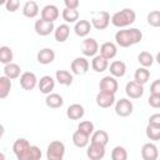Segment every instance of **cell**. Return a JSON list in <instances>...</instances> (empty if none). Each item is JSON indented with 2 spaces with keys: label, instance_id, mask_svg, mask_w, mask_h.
Instances as JSON below:
<instances>
[{
  "label": "cell",
  "instance_id": "60d3db41",
  "mask_svg": "<svg viewBox=\"0 0 160 160\" xmlns=\"http://www.w3.org/2000/svg\"><path fill=\"white\" fill-rule=\"evenodd\" d=\"M20 6V2L18 0H6L5 2V8L9 12H15Z\"/></svg>",
  "mask_w": 160,
  "mask_h": 160
},
{
  "label": "cell",
  "instance_id": "4dcf8cb0",
  "mask_svg": "<svg viewBox=\"0 0 160 160\" xmlns=\"http://www.w3.org/2000/svg\"><path fill=\"white\" fill-rule=\"evenodd\" d=\"M90 139V136H88V135H85L84 132H81V131H79V130H76L74 134H72V142H74V145L76 146V148H85V146H88V144H89V140Z\"/></svg>",
  "mask_w": 160,
  "mask_h": 160
},
{
  "label": "cell",
  "instance_id": "7dc6e473",
  "mask_svg": "<svg viewBox=\"0 0 160 160\" xmlns=\"http://www.w3.org/2000/svg\"><path fill=\"white\" fill-rule=\"evenodd\" d=\"M0 160H6V159H5V155H4L2 152H0Z\"/></svg>",
  "mask_w": 160,
  "mask_h": 160
},
{
  "label": "cell",
  "instance_id": "4fadbf2b",
  "mask_svg": "<svg viewBox=\"0 0 160 160\" xmlns=\"http://www.w3.org/2000/svg\"><path fill=\"white\" fill-rule=\"evenodd\" d=\"M125 92L130 99H140L144 95V86L132 81H129L125 86Z\"/></svg>",
  "mask_w": 160,
  "mask_h": 160
},
{
  "label": "cell",
  "instance_id": "f546056e",
  "mask_svg": "<svg viewBox=\"0 0 160 160\" xmlns=\"http://www.w3.org/2000/svg\"><path fill=\"white\" fill-rule=\"evenodd\" d=\"M150 79V71L146 68H139L136 69L135 74H134V81L140 84V85H145Z\"/></svg>",
  "mask_w": 160,
  "mask_h": 160
},
{
  "label": "cell",
  "instance_id": "8992f818",
  "mask_svg": "<svg viewBox=\"0 0 160 160\" xmlns=\"http://www.w3.org/2000/svg\"><path fill=\"white\" fill-rule=\"evenodd\" d=\"M132 109H134L132 102L129 99H125V98L118 100L116 104H115V112H116L118 116H121V118H126V116L131 115Z\"/></svg>",
  "mask_w": 160,
  "mask_h": 160
},
{
  "label": "cell",
  "instance_id": "d590c367",
  "mask_svg": "<svg viewBox=\"0 0 160 160\" xmlns=\"http://www.w3.org/2000/svg\"><path fill=\"white\" fill-rule=\"evenodd\" d=\"M111 160H128V151L124 146H115L111 151Z\"/></svg>",
  "mask_w": 160,
  "mask_h": 160
},
{
  "label": "cell",
  "instance_id": "836d02e7",
  "mask_svg": "<svg viewBox=\"0 0 160 160\" xmlns=\"http://www.w3.org/2000/svg\"><path fill=\"white\" fill-rule=\"evenodd\" d=\"M12 50L9 46H0V62L8 65L12 62Z\"/></svg>",
  "mask_w": 160,
  "mask_h": 160
},
{
  "label": "cell",
  "instance_id": "f6af8a7d",
  "mask_svg": "<svg viewBox=\"0 0 160 160\" xmlns=\"http://www.w3.org/2000/svg\"><path fill=\"white\" fill-rule=\"evenodd\" d=\"M65 9H70V10H76L79 6V0H65Z\"/></svg>",
  "mask_w": 160,
  "mask_h": 160
},
{
  "label": "cell",
  "instance_id": "83f0119b",
  "mask_svg": "<svg viewBox=\"0 0 160 160\" xmlns=\"http://www.w3.org/2000/svg\"><path fill=\"white\" fill-rule=\"evenodd\" d=\"M20 72H21V69L15 62H10V64H8V65L4 66V74L10 80H14V79L20 78Z\"/></svg>",
  "mask_w": 160,
  "mask_h": 160
},
{
  "label": "cell",
  "instance_id": "8d00e7d4",
  "mask_svg": "<svg viewBox=\"0 0 160 160\" xmlns=\"http://www.w3.org/2000/svg\"><path fill=\"white\" fill-rule=\"evenodd\" d=\"M78 130L81 131V132H84L85 135L90 136L94 132V124L91 121H89V120H84V121H81L78 125Z\"/></svg>",
  "mask_w": 160,
  "mask_h": 160
},
{
  "label": "cell",
  "instance_id": "ee69618b",
  "mask_svg": "<svg viewBox=\"0 0 160 160\" xmlns=\"http://www.w3.org/2000/svg\"><path fill=\"white\" fill-rule=\"evenodd\" d=\"M148 125L160 128V114H152V115L149 118V122H148Z\"/></svg>",
  "mask_w": 160,
  "mask_h": 160
},
{
  "label": "cell",
  "instance_id": "f35d334b",
  "mask_svg": "<svg viewBox=\"0 0 160 160\" xmlns=\"http://www.w3.org/2000/svg\"><path fill=\"white\" fill-rule=\"evenodd\" d=\"M145 132H146V136L152 141H158L160 139V128H158V126L148 125Z\"/></svg>",
  "mask_w": 160,
  "mask_h": 160
},
{
  "label": "cell",
  "instance_id": "52a82bcc",
  "mask_svg": "<svg viewBox=\"0 0 160 160\" xmlns=\"http://www.w3.org/2000/svg\"><path fill=\"white\" fill-rule=\"evenodd\" d=\"M99 89H100V91H106V92H110V94L115 95L118 89H119L118 80L115 78H112L111 75L104 76L99 82Z\"/></svg>",
  "mask_w": 160,
  "mask_h": 160
},
{
  "label": "cell",
  "instance_id": "603a6c76",
  "mask_svg": "<svg viewBox=\"0 0 160 160\" xmlns=\"http://www.w3.org/2000/svg\"><path fill=\"white\" fill-rule=\"evenodd\" d=\"M70 35V28L68 24H60L58 28H55L54 30V36H55V40L58 42H64L68 40Z\"/></svg>",
  "mask_w": 160,
  "mask_h": 160
},
{
  "label": "cell",
  "instance_id": "3957f363",
  "mask_svg": "<svg viewBox=\"0 0 160 160\" xmlns=\"http://www.w3.org/2000/svg\"><path fill=\"white\" fill-rule=\"evenodd\" d=\"M65 155V145L60 140H54L48 145L46 159L48 160H62Z\"/></svg>",
  "mask_w": 160,
  "mask_h": 160
},
{
  "label": "cell",
  "instance_id": "bcb514c9",
  "mask_svg": "<svg viewBox=\"0 0 160 160\" xmlns=\"http://www.w3.org/2000/svg\"><path fill=\"white\" fill-rule=\"evenodd\" d=\"M4 132H5V129H4V126L0 124V139L4 136Z\"/></svg>",
  "mask_w": 160,
  "mask_h": 160
},
{
  "label": "cell",
  "instance_id": "ffe728a7",
  "mask_svg": "<svg viewBox=\"0 0 160 160\" xmlns=\"http://www.w3.org/2000/svg\"><path fill=\"white\" fill-rule=\"evenodd\" d=\"M36 59L40 64L42 65H48V64H51L54 60H55V52L52 49H49V48H44L41 49L38 55H36Z\"/></svg>",
  "mask_w": 160,
  "mask_h": 160
},
{
  "label": "cell",
  "instance_id": "d4e9b609",
  "mask_svg": "<svg viewBox=\"0 0 160 160\" xmlns=\"http://www.w3.org/2000/svg\"><path fill=\"white\" fill-rule=\"evenodd\" d=\"M39 14V6L35 1L30 0V1H26L22 6V15L25 18H29V19H34L36 18Z\"/></svg>",
  "mask_w": 160,
  "mask_h": 160
},
{
  "label": "cell",
  "instance_id": "44dd1931",
  "mask_svg": "<svg viewBox=\"0 0 160 160\" xmlns=\"http://www.w3.org/2000/svg\"><path fill=\"white\" fill-rule=\"evenodd\" d=\"M109 71H110L112 78H122L126 72V65L121 60H115L110 64Z\"/></svg>",
  "mask_w": 160,
  "mask_h": 160
},
{
  "label": "cell",
  "instance_id": "9c48e42d",
  "mask_svg": "<svg viewBox=\"0 0 160 160\" xmlns=\"http://www.w3.org/2000/svg\"><path fill=\"white\" fill-rule=\"evenodd\" d=\"M38 85V79L36 75L31 71H25L20 75V86L24 90H34L35 86Z\"/></svg>",
  "mask_w": 160,
  "mask_h": 160
},
{
  "label": "cell",
  "instance_id": "d6a6232c",
  "mask_svg": "<svg viewBox=\"0 0 160 160\" xmlns=\"http://www.w3.org/2000/svg\"><path fill=\"white\" fill-rule=\"evenodd\" d=\"M138 61L141 65V68H150L154 64V56L148 51H141L138 55Z\"/></svg>",
  "mask_w": 160,
  "mask_h": 160
},
{
  "label": "cell",
  "instance_id": "4316f807",
  "mask_svg": "<svg viewBox=\"0 0 160 160\" xmlns=\"http://www.w3.org/2000/svg\"><path fill=\"white\" fill-rule=\"evenodd\" d=\"M55 79L58 80V82L60 85H64V86H70L72 84V80H74V76L70 71L68 70H56L55 72Z\"/></svg>",
  "mask_w": 160,
  "mask_h": 160
},
{
  "label": "cell",
  "instance_id": "2e32d148",
  "mask_svg": "<svg viewBox=\"0 0 160 160\" xmlns=\"http://www.w3.org/2000/svg\"><path fill=\"white\" fill-rule=\"evenodd\" d=\"M59 14L60 12H59V9L56 5L48 4L41 10V19L45 21H49V22H54L59 18Z\"/></svg>",
  "mask_w": 160,
  "mask_h": 160
},
{
  "label": "cell",
  "instance_id": "ac0fdd59",
  "mask_svg": "<svg viewBox=\"0 0 160 160\" xmlns=\"http://www.w3.org/2000/svg\"><path fill=\"white\" fill-rule=\"evenodd\" d=\"M118 54V48L114 42L111 41H106L104 44H101L100 46V55L102 58H105L106 60H110V59H114Z\"/></svg>",
  "mask_w": 160,
  "mask_h": 160
},
{
  "label": "cell",
  "instance_id": "30bf717a",
  "mask_svg": "<svg viewBox=\"0 0 160 160\" xmlns=\"http://www.w3.org/2000/svg\"><path fill=\"white\" fill-rule=\"evenodd\" d=\"M34 29H35V32L38 35H40V36H48V35H50L55 30V26H54V22L45 21V20H42L40 18L39 20L35 21Z\"/></svg>",
  "mask_w": 160,
  "mask_h": 160
},
{
  "label": "cell",
  "instance_id": "7bdbcfd3",
  "mask_svg": "<svg viewBox=\"0 0 160 160\" xmlns=\"http://www.w3.org/2000/svg\"><path fill=\"white\" fill-rule=\"evenodd\" d=\"M150 95H160V79H156L150 85Z\"/></svg>",
  "mask_w": 160,
  "mask_h": 160
},
{
  "label": "cell",
  "instance_id": "7a4b0ae2",
  "mask_svg": "<svg viewBox=\"0 0 160 160\" xmlns=\"http://www.w3.org/2000/svg\"><path fill=\"white\" fill-rule=\"evenodd\" d=\"M136 19V14L132 9H129V8H125L120 11H116L111 18H110V21L111 24L115 26V28H126V26H130L131 24H134Z\"/></svg>",
  "mask_w": 160,
  "mask_h": 160
},
{
  "label": "cell",
  "instance_id": "277c9868",
  "mask_svg": "<svg viewBox=\"0 0 160 160\" xmlns=\"http://www.w3.org/2000/svg\"><path fill=\"white\" fill-rule=\"evenodd\" d=\"M110 24V14L108 11H92L91 12V26L96 30H104Z\"/></svg>",
  "mask_w": 160,
  "mask_h": 160
},
{
  "label": "cell",
  "instance_id": "7402d4cb",
  "mask_svg": "<svg viewBox=\"0 0 160 160\" xmlns=\"http://www.w3.org/2000/svg\"><path fill=\"white\" fill-rule=\"evenodd\" d=\"M91 28H92V26H91L90 21H88V20H78V21L75 22L74 31H75V34H76L78 36L85 38V36L89 35Z\"/></svg>",
  "mask_w": 160,
  "mask_h": 160
},
{
  "label": "cell",
  "instance_id": "f1b7e54d",
  "mask_svg": "<svg viewBox=\"0 0 160 160\" xmlns=\"http://www.w3.org/2000/svg\"><path fill=\"white\" fill-rule=\"evenodd\" d=\"M90 142L106 146V144L109 142V134H108L105 130H96V131H94V132L91 134Z\"/></svg>",
  "mask_w": 160,
  "mask_h": 160
},
{
  "label": "cell",
  "instance_id": "1f68e13d",
  "mask_svg": "<svg viewBox=\"0 0 160 160\" xmlns=\"http://www.w3.org/2000/svg\"><path fill=\"white\" fill-rule=\"evenodd\" d=\"M11 80L8 79L5 75L0 76V99H5L9 96L10 90H11Z\"/></svg>",
  "mask_w": 160,
  "mask_h": 160
},
{
  "label": "cell",
  "instance_id": "5b68a950",
  "mask_svg": "<svg viewBox=\"0 0 160 160\" xmlns=\"http://www.w3.org/2000/svg\"><path fill=\"white\" fill-rule=\"evenodd\" d=\"M41 150L36 145H29L22 151H20L16 156L18 160H40L41 159Z\"/></svg>",
  "mask_w": 160,
  "mask_h": 160
},
{
  "label": "cell",
  "instance_id": "8fae6325",
  "mask_svg": "<svg viewBox=\"0 0 160 160\" xmlns=\"http://www.w3.org/2000/svg\"><path fill=\"white\" fill-rule=\"evenodd\" d=\"M89 61L85 59V58H75L72 61H71V71L72 74L75 75H85L89 70Z\"/></svg>",
  "mask_w": 160,
  "mask_h": 160
},
{
  "label": "cell",
  "instance_id": "e575fe53",
  "mask_svg": "<svg viewBox=\"0 0 160 160\" xmlns=\"http://www.w3.org/2000/svg\"><path fill=\"white\" fill-rule=\"evenodd\" d=\"M61 16L62 19L69 22V24H72V22H76L79 20V11L78 10H70V9H64L62 12H61Z\"/></svg>",
  "mask_w": 160,
  "mask_h": 160
},
{
  "label": "cell",
  "instance_id": "7c38bea8",
  "mask_svg": "<svg viewBox=\"0 0 160 160\" xmlns=\"http://www.w3.org/2000/svg\"><path fill=\"white\" fill-rule=\"evenodd\" d=\"M95 100H96L98 106H100L102 109H108L115 104V95L106 92V91H99Z\"/></svg>",
  "mask_w": 160,
  "mask_h": 160
},
{
  "label": "cell",
  "instance_id": "6da1fadb",
  "mask_svg": "<svg viewBox=\"0 0 160 160\" xmlns=\"http://www.w3.org/2000/svg\"><path fill=\"white\" fill-rule=\"evenodd\" d=\"M142 40V32L136 28L122 29L115 34V41L121 48H130Z\"/></svg>",
  "mask_w": 160,
  "mask_h": 160
},
{
  "label": "cell",
  "instance_id": "ab89813d",
  "mask_svg": "<svg viewBox=\"0 0 160 160\" xmlns=\"http://www.w3.org/2000/svg\"><path fill=\"white\" fill-rule=\"evenodd\" d=\"M30 144H29V141L26 140V139H24V138H19L18 140H15V142H14V145H12V151H14V154L15 155H18L20 151H22L26 146H29Z\"/></svg>",
  "mask_w": 160,
  "mask_h": 160
},
{
  "label": "cell",
  "instance_id": "74e56055",
  "mask_svg": "<svg viewBox=\"0 0 160 160\" xmlns=\"http://www.w3.org/2000/svg\"><path fill=\"white\" fill-rule=\"evenodd\" d=\"M148 24L154 28L160 26V11L159 10H154L148 14Z\"/></svg>",
  "mask_w": 160,
  "mask_h": 160
},
{
  "label": "cell",
  "instance_id": "cb8c5ba5",
  "mask_svg": "<svg viewBox=\"0 0 160 160\" xmlns=\"http://www.w3.org/2000/svg\"><path fill=\"white\" fill-rule=\"evenodd\" d=\"M45 104L48 108L50 109H58V108H61L62 104H64V99L60 94H56V92H51L49 95H46L45 98Z\"/></svg>",
  "mask_w": 160,
  "mask_h": 160
},
{
  "label": "cell",
  "instance_id": "e0dca14e",
  "mask_svg": "<svg viewBox=\"0 0 160 160\" xmlns=\"http://www.w3.org/2000/svg\"><path fill=\"white\" fill-rule=\"evenodd\" d=\"M38 86H39L40 92H42L45 95H49V94H51V91L55 88V80L50 75H44L38 81Z\"/></svg>",
  "mask_w": 160,
  "mask_h": 160
},
{
  "label": "cell",
  "instance_id": "9a60e30c",
  "mask_svg": "<svg viewBox=\"0 0 160 160\" xmlns=\"http://www.w3.org/2000/svg\"><path fill=\"white\" fill-rule=\"evenodd\" d=\"M141 158L142 160H158L159 150L158 146L152 142H146L141 148Z\"/></svg>",
  "mask_w": 160,
  "mask_h": 160
},
{
  "label": "cell",
  "instance_id": "ba28073f",
  "mask_svg": "<svg viewBox=\"0 0 160 160\" xmlns=\"http://www.w3.org/2000/svg\"><path fill=\"white\" fill-rule=\"evenodd\" d=\"M99 51V44L94 38H86L81 42V52L84 56H95Z\"/></svg>",
  "mask_w": 160,
  "mask_h": 160
},
{
  "label": "cell",
  "instance_id": "c3c4849f",
  "mask_svg": "<svg viewBox=\"0 0 160 160\" xmlns=\"http://www.w3.org/2000/svg\"><path fill=\"white\" fill-rule=\"evenodd\" d=\"M5 2H6L5 0H0V5H5Z\"/></svg>",
  "mask_w": 160,
  "mask_h": 160
},
{
  "label": "cell",
  "instance_id": "b9f144b4",
  "mask_svg": "<svg viewBox=\"0 0 160 160\" xmlns=\"http://www.w3.org/2000/svg\"><path fill=\"white\" fill-rule=\"evenodd\" d=\"M148 102L151 108L159 109L160 108V95H150L148 99Z\"/></svg>",
  "mask_w": 160,
  "mask_h": 160
},
{
  "label": "cell",
  "instance_id": "484cf974",
  "mask_svg": "<svg viewBox=\"0 0 160 160\" xmlns=\"http://www.w3.org/2000/svg\"><path fill=\"white\" fill-rule=\"evenodd\" d=\"M91 68L96 72H102L109 68V60H106L101 55H95L91 60Z\"/></svg>",
  "mask_w": 160,
  "mask_h": 160
},
{
  "label": "cell",
  "instance_id": "d6986e66",
  "mask_svg": "<svg viewBox=\"0 0 160 160\" xmlns=\"http://www.w3.org/2000/svg\"><path fill=\"white\" fill-rule=\"evenodd\" d=\"M85 115V109L80 104H71L66 109V116L70 120H80Z\"/></svg>",
  "mask_w": 160,
  "mask_h": 160
},
{
  "label": "cell",
  "instance_id": "5bb4252c",
  "mask_svg": "<svg viewBox=\"0 0 160 160\" xmlns=\"http://www.w3.org/2000/svg\"><path fill=\"white\" fill-rule=\"evenodd\" d=\"M86 156L90 160H101L105 156V146L90 142V145L88 146V150H86Z\"/></svg>",
  "mask_w": 160,
  "mask_h": 160
}]
</instances>
